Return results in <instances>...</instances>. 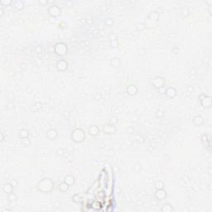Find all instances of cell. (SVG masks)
I'll list each match as a JSON object with an SVG mask.
<instances>
[{
	"mask_svg": "<svg viewBox=\"0 0 212 212\" xmlns=\"http://www.w3.org/2000/svg\"><path fill=\"white\" fill-rule=\"evenodd\" d=\"M38 190H41V192L49 193L54 188V183L49 178H44L38 183Z\"/></svg>",
	"mask_w": 212,
	"mask_h": 212,
	"instance_id": "1",
	"label": "cell"
},
{
	"mask_svg": "<svg viewBox=\"0 0 212 212\" xmlns=\"http://www.w3.org/2000/svg\"><path fill=\"white\" fill-rule=\"evenodd\" d=\"M84 137H86V134H84L83 130L80 129H76L71 133V139L76 143L83 142Z\"/></svg>",
	"mask_w": 212,
	"mask_h": 212,
	"instance_id": "2",
	"label": "cell"
},
{
	"mask_svg": "<svg viewBox=\"0 0 212 212\" xmlns=\"http://www.w3.org/2000/svg\"><path fill=\"white\" fill-rule=\"evenodd\" d=\"M54 50H55V52L58 56H65L67 52L66 45L62 43V42H58V43H56L55 45Z\"/></svg>",
	"mask_w": 212,
	"mask_h": 212,
	"instance_id": "3",
	"label": "cell"
},
{
	"mask_svg": "<svg viewBox=\"0 0 212 212\" xmlns=\"http://www.w3.org/2000/svg\"><path fill=\"white\" fill-rule=\"evenodd\" d=\"M199 100L200 101V104L204 106L205 108H210L211 106V99L209 96H206L205 94H201L199 97Z\"/></svg>",
	"mask_w": 212,
	"mask_h": 212,
	"instance_id": "4",
	"label": "cell"
},
{
	"mask_svg": "<svg viewBox=\"0 0 212 212\" xmlns=\"http://www.w3.org/2000/svg\"><path fill=\"white\" fill-rule=\"evenodd\" d=\"M167 192L164 189H157L155 193V198L157 200H163L167 198Z\"/></svg>",
	"mask_w": 212,
	"mask_h": 212,
	"instance_id": "5",
	"label": "cell"
},
{
	"mask_svg": "<svg viewBox=\"0 0 212 212\" xmlns=\"http://www.w3.org/2000/svg\"><path fill=\"white\" fill-rule=\"evenodd\" d=\"M153 84L155 88H157V89H160V88L163 87L164 86V80H162L161 77H155L153 80Z\"/></svg>",
	"mask_w": 212,
	"mask_h": 212,
	"instance_id": "6",
	"label": "cell"
},
{
	"mask_svg": "<svg viewBox=\"0 0 212 212\" xmlns=\"http://www.w3.org/2000/svg\"><path fill=\"white\" fill-rule=\"evenodd\" d=\"M67 66H68L67 62L64 61V60H61V61H57V63H56V68L60 71H65L67 69Z\"/></svg>",
	"mask_w": 212,
	"mask_h": 212,
	"instance_id": "7",
	"label": "cell"
},
{
	"mask_svg": "<svg viewBox=\"0 0 212 212\" xmlns=\"http://www.w3.org/2000/svg\"><path fill=\"white\" fill-rule=\"evenodd\" d=\"M127 93H128L129 95L130 96H133V95L137 94V88L136 87V86L134 84H130L128 87H127Z\"/></svg>",
	"mask_w": 212,
	"mask_h": 212,
	"instance_id": "8",
	"label": "cell"
},
{
	"mask_svg": "<svg viewBox=\"0 0 212 212\" xmlns=\"http://www.w3.org/2000/svg\"><path fill=\"white\" fill-rule=\"evenodd\" d=\"M49 13H50V15L53 16V17H57L60 13H61V10L58 8L57 6H51L50 8H49Z\"/></svg>",
	"mask_w": 212,
	"mask_h": 212,
	"instance_id": "9",
	"label": "cell"
},
{
	"mask_svg": "<svg viewBox=\"0 0 212 212\" xmlns=\"http://www.w3.org/2000/svg\"><path fill=\"white\" fill-rule=\"evenodd\" d=\"M165 94L168 98H174L176 95V90L175 88L169 87V88H167V90H166Z\"/></svg>",
	"mask_w": 212,
	"mask_h": 212,
	"instance_id": "10",
	"label": "cell"
},
{
	"mask_svg": "<svg viewBox=\"0 0 212 212\" xmlns=\"http://www.w3.org/2000/svg\"><path fill=\"white\" fill-rule=\"evenodd\" d=\"M100 133V129L96 125H92L89 129V133L91 136H97Z\"/></svg>",
	"mask_w": 212,
	"mask_h": 212,
	"instance_id": "11",
	"label": "cell"
},
{
	"mask_svg": "<svg viewBox=\"0 0 212 212\" xmlns=\"http://www.w3.org/2000/svg\"><path fill=\"white\" fill-rule=\"evenodd\" d=\"M13 188H14V186L11 184V183H6V184H4L3 186V190L5 193L9 194V193L13 192Z\"/></svg>",
	"mask_w": 212,
	"mask_h": 212,
	"instance_id": "12",
	"label": "cell"
},
{
	"mask_svg": "<svg viewBox=\"0 0 212 212\" xmlns=\"http://www.w3.org/2000/svg\"><path fill=\"white\" fill-rule=\"evenodd\" d=\"M104 132L105 133H114L116 131V129L114 125H105L104 127Z\"/></svg>",
	"mask_w": 212,
	"mask_h": 212,
	"instance_id": "13",
	"label": "cell"
},
{
	"mask_svg": "<svg viewBox=\"0 0 212 212\" xmlns=\"http://www.w3.org/2000/svg\"><path fill=\"white\" fill-rule=\"evenodd\" d=\"M47 137H48L49 139H55L56 137H57V132H56V130L55 129H50L48 130L47 133Z\"/></svg>",
	"mask_w": 212,
	"mask_h": 212,
	"instance_id": "14",
	"label": "cell"
},
{
	"mask_svg": "<svg viewBox=\"0 0 212 212\" xmlns=\"http://www.w3.org/2000/svg\"><path fill=\"white\" fill-rule=\"evenodd\" d=\"M193 123H194V124H196V126H200L201 124H203L204 119L201 116H196V117L193 119Z\"/></svg>",
	"mask_w": 212,
	"mask_h": 212,
	"instance_id": "15",
	"label": "cell"
},
{
	"mask_svg": "<svg viewBox=\"0 0 212 212\" xmlns=\"http://www.w3.org/2000/svg\"><path fill=\"white\" fill-rule=\"evenodd\" d=\"M173 210V207L171 206L170 204H168V203H166V204H164L163 206H162V209H161V210L162 211V212H171V211H172Z\"/></svg>",
	"mask_w": 212,
	"mask_h": 212,
	"instance_id": "16",
	"label": "cell"
},
{
	"mask_svg": "<svg viewBox=\"0 0 212 212\" xmlns=\"http://www.w3.org/2000/svg\"><path fill=\"white\" fill-rule=\"evenodd\" d=\"M64 182L70 186L71 185L74 184V182H75V177H74L73 176H66L65 177Z\"/></svg>",
	"mask_w": 212,
	"mask_h": 212,
	"instance_id": "17",
	"label": "cell"
},
{
	"mask_svg": "<svg viewBox=\"0 0 212 212\" xmlns=\"http://www.w3.org/2000/svg\"><path fill=\"white\" fill-rule=\"evenodd\" d=\"M69 185L67 184V183H66L65 182H61V184L59 185V190H61V192H66L67 190L69 189Z\"/></svg>",
	"mask_w": 212,
	"mask_h": 212,
	"instance_id": "18",
	"label": "cell"
},
{
	"mask_svg": "<svg viewBox=\"0 0 212 212\" xmlns=\"http://www.w3.org/2000/svg\"><path fill=\"white\" fill-rule=\"evenodd\" d=\"M110 65L114 67H119L120 66V60L117 57L113 58L110 61Z\"/></svg>",
	"mask_w": 212,
	"mask_h": 212,
	"instance_id": "19",
	"label": "cell"
},
{
	"mask_svg": "<svg viewBox=\"0 0 212 212\" xmlns=\"http://www.w3.org/2000/svg\"><path fill=\"white\" fill-rule=\"evenodd\" d=\"M8 199L9 201H11V202H15V201L17 200V196L15 193H13V192H11V193H9L8 194Z\"/></svg>",
	"mask_w": 212,
	"mask_h": 212,
	"instance_id": "20",
	"label": "cell"
},
{
	"mask_svg": "<svg viewBox=\"0 0 212 212\" xmlns=\"http://www.w3.org/2000/svg\"><path fill=\"white\" fill-rule=\"evenodd\" d=\"M164 186H165V184L164 182L161 181V180H159V181H157L156 183H155V187H156V189H164Z\"/></svg>",
	"mask_w": 212,
	"mask_h": 212,
	"instance_id": "21",
	"label": "cell"
},
{
	"mask_svg": "<svg viewBox=\"0 0 212 212\" xmlns=\"http://www.w3.org/2000/svg\"><path fill=\"white\" fill-rule=\"evenodd\" d=\"M101 207H102V205L99 201H94L92 204V208L94 210H100L101 209Z\"/></svg>",
	"mask_w": 212,
	"mask_h": 212,
	"instance_id": "22",
	"label": "cell"
},
{
	"mask_svg": "<svg viewBox=\"0 0 212 212\" xmlns=\"http://www.w3.org/2000/svg\"><path fill=\"white\" fill-rule=\"evenodd\" d=\"M28 136H29V132L27 129H23L20 131V137L22 139H26V137H28Z\"/></svg>",
	"mask_w": 212,
	"mask_h": 212,
	"instance_id": "23",
	"label": "cell"
},
{
	"mask_svg": "<svg viewBox=\"0 0 212 212\" xmlns=\"http://www.w3.org/2000/svg\"><path fill=\"white\" fill-rule=\"evenodd\" d=\"M81 196L79 195V194H75L73 196H72V200L74 201L75 203H80L81 201Z\"/></svg>",
	"mask_w": 212,
	"mask_h": 212,
	"instance_id": "24",
	"label": "cell"
},
{
	"mask_svg": "<svg viewBox=\"0 0 212 212\" xmlns=\"http://www.w3.org/2000/svg\"><path fill=\"white\" fill-rule=\"evenodd\" d=\"M156 115H157V118H162V116L164 115V113H163V111H161V109H158V110L157 111Z\"/></svg>",
	"mask_w": 212,
	"mask_h": 212,
	"instance_id": "25",
	"label": "cell"
},
{
	"mask_svg": "<svg viewBox=\"0 0 212 212\" xmlns=\"http://www.w3.org/2000/svg\"><path fill=\"white\" fill-rule=\"evenodd\" d=\"M33 108H36V109H35V111H38L39 110V109L41 108V103H36L34 104V106H33Z\"/></svg>",
	"mask_w": 212,
	"mask_h": 212,
	"instance_id": "26",
	"label": "cell"
},
{
	"mask_svg": "<svg viewBox=\"0 0 212 212\" xmlns=\"http://www.w3.org/2000/svg\"><path fill=\"white\" fill-rule=\"evenodd\" d=\"M22 142L23 144H25V145H29L30 144V141L27 137H26V139H22Z\"/></svg>",
	"mask_w": 212,
	"mask_h": 212,
	"instance_id": "27",
	"label": "cell"
},
{
	"mask_svg": "<svg viewBox=\"0 0 212 212\" xmlns=\"http://www.w3.org/2000/svg\"><path fill=\"white\" fill-rule=\"evenodd\" d=\"M16 8H23V3L22 2H17L16 3Z\"/></svg>",
	"mask_w": 212,
	"mask_h": 212,
	"instance_id": "28",
	"label": "cell"
},
{
	"mask_svg": "<svg viewBox=\"0 0 212 212\" xmlns=\"http://www.w3.org/2000/svg\"><path fill=\"white\" fill-rule=\"evenodd\" d=\"M56 154L58 155V156H62L63 154H64V150L63 149H58L57 151H56Z\"/></svg>",
	"mask_w": 212,
	"mask_h": 212,
	"instance_id": "29",
	"label": "cell"
},
{
	"mask_svg": "<svg viewBox=\"0 0 212 212\" xmlns=\"http://www.w3.org/2000/svg\"><path fill=\"white\" fill-rule=\"evenodd\" d=\"M106 24H107L108 26H111L113 24V20L111 18H108L106 20Z\"/></svg>",
	"mask_w": 212,
	"mask_h": 212,
	"instance_id": "30",
	"label": "cell"
},
{
	"mask_svg": "<svg viewBox=\"0 0 212 212\" xmlns=\"http://www.w3.org/2000/svg\"><path fill=\"white\" fill-rule=\"evenodd\" d=\"M10 183H11V184H12V185H13V186L14 187H15V186H17V185H18V183H17V182L16 181V180H15V179H13V180H12V181H11V182H10Z\"/></svg>",
	"mask_w": 212,
	"mask_h": 212,
	"instance_id": "31",
	"label": "cell"
},
{
	"mask_svg": "<svg viewBox=\"0 0 212 212\" xmlns=\"http://www.w3.org/2000/svg\"><path fill=\"white\" fill-rule=\"evenodd\" d=\"M35 51H36L37 53H41V47H40V46H37V47L35 48Z\"/></svg>",
	"mask_w": 212,
	"mask_h": 212,
	"instance_id": "32",
	"label": "cell"
},
{
	"mask_svg": "<svg viewBox=\"0 0 212 212\" xmlns=\"http://www.w3.org/2000/svg\"><path fill=\"white\" fill-rule=\"evenodd\" d=\"M3 139H4V136H3V133H1V141H3Z\"/></svg>",
	"mask_w": 212,
	"mask_h": 212,
	"instance_id": "33",
	"label": "cell"
}]
</instances>
